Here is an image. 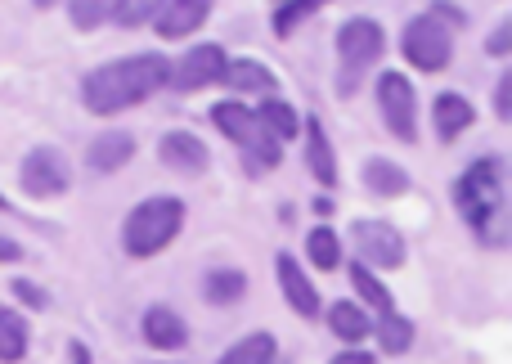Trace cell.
I'll list each match as a JSON object with an SVG mask.
<instances>
[{"mask_svg": "<svg viewBox=\"0 0 512 364\" xmlns=\"http://www.w3.org/2000/svg\"><path fill=\"white\" fill-rule=\"evenodd\" d=\"M504 162L499 158H477L454 185V203H459L463 221L472 234L486 243H504Z\"/></svg>", "mask_w": 512, "mask_h": 364, "instance_id": "7a4b0ae2", "label": "cell"}, {"mask_svg": "<svg viewBox=\"0 0 512 364\" xmlns=\"http://www.w3.org/2000/svg\"><path fill=\"white\" fill-rule=\"evenodd\" d=\"M382 50H387V36H382V23L373 18H351L337 32V95L351 99L355 90L364 86L369 68H378Z\"/></svg>", "mask_w": 512, "mask_h": 364, "instance_id": "5b68a950", "label": "cell"}, {"mask_svg": "<svg viewBox=\"0 0 512 364\" xmlns=\"http://www.w3.org/2000/svg\"><path fill=\"white\" fill-rule=\"evenodd\" d=\"M72 364H90V351L81 342H72Z\"/></svg>", "mask_w": 512, "mask_h": 364, "instance_id": "d590c367", "label": "cell"}, {"mask_svg": "<svg viewBox=\"0 0 512 364\" xmlns=\"http://www.w3.org/2000/svg\"><path fill=\"white\" fill-rule=\"evenodd\" d=\"M333 364H373V356H364V351H342V356H333Z\"/></svg>", "mask_w": 512, "mask_h": 364, "instance_id": "e575fe53", "label": "cell"}, {"mask_svg": "<svg viewBox=\"0 0 512 364\" xmlns=\"http://www.w3.org/2000/svg\"><path fill=\"white\" fill-rule=\"evenodd\" d=\"M23 257V252H18V243L14 239H0V266H5V261H18Z\"/></svg>", "mask_w": 512, "mask_h": 364, "instance_id": "836d02e7", "label": "cell"}, {"mask_svg": "<svg viewBox=\"0 0 512 364\" xmlns=\"http://www.w3.org/2000/svg\"><path fill=\"white\" fill-rule=\"evenodd\" d=\"M162 5H167V0H117L108 18H113L117 27H144V23H153V18H158Z\"/></svg>", "mask_w": 512, "mask_h": 364, "instance_id": "f1b7e54d", "label": "cell"}, {"mask_svg": "<svg viewBox=\"0 0 512 364\" xmlns=\"http://www.w3.org/2000/svg\"><path fill=\"white\" fill-rule=\"evenodd\" d=\"M207 14H212V0H167L153 23H158L162 41H185L207 23Z\"/></svg>", "mask_w": 512, "mask_h": 364, "instance_id": "4fadbf2b", "label": "cell"}, {"mask_svg": "<svg viewBox=\"0 0 512 364\" xmlns=\"http://www.w3.org/2000/svg\"><path fill=\"white\" fill-rule=\"evenodd\" d=\"M212 122H216V131H221L225 140L239 149L243 167H248L252 176H261V171H274L283 162V144L274 140L270 131H265L261 117H256L248 104H239V99H225V104L212 108Z\"/></svg>", "mask_w": 512, "mask_h": 364, "instance_id": "3957f363", "label": "cell"}, {"mask_svg": "<svg viewBox=\"0 0 512 364\" xmlns=\"http://www.w3.org/2000/svg\"><path fill=\"white\" fill-rule=\"evenodd\" d=\"M328 329H333L342 342H364L373 324H369V311H360V306L333 302V311H328Z\"/></svg>", "mask_w": 512, "mask_h": 364, "instance_id": "7402d4cb", "label": "cell"}, {"mask_svg": "<svg viewBox=\"0 0 512 364\" xmlns=\"http://www.w3.org/2000/svg\"><path fill=\"white\" fill-rule=\"evenodd\" d=\"M495 113H499V122H508L512 117V72H504L499 86H495Z\"/></svg>", "mask_w": 512, "mask_h": 364, "instance_id": "4dcf8cb0", "label": "cell"}, {"mask_svg": "<svg viewBox=\"0 0 512 364\" xmlns=\"http://www.w3.org/2000/svg\"><path fill=\"white\" fill-rule=\"evenodd\" d=\"M225 68H230V54L221 45H194L185 50L176 63H171L167 86L180 90V95H194V90H207L216 81H225Z\"/></svg>", "mask_w": 512, "mask_h": 364, "instance_id": "9c48e42d", "label": "cell"}, {"mask_svg": "<svg viewBox=\"0 0 512 364\" xmlns=\"http://www.w3.org/2000/svg\"><path fill=\"white\" fill-rule=\"evenodd\" d=\"M472 122H477V108H472L463 95H454V90L436 95V104H432V126H436V140H441V144L459 140V135L468 131Z\"/></svg>", "mask_w": 512, "mask_h": 364, "instance_id": "9a60e30c", "label": "cell"}, {"mask_svg": "<svg viewBox=\"0 0 512 364\" xmlns=\"http://www.w3.org/2000/svg\"><path fill=\"white\" fill-rule=\"evenodd\" d=\"M140 329H144V342H149L153 351H180L189 342V324L180 320L171 306H149Z\"/></svg>", "mask_w": 512, "mask_h": 364, "instance_id": "5bb4252c", "label": "cell"}, {"mask_svg": "<svg viewBox=\"0 0 512 364\" xmlns=\"http://www.w3.org/2000/svg\"><path fill=\"white\" fill-rule=\"evenodd\" d=\"M225 81H230L234 90H243V95H261V99L279 90L274 72L265 68V63H256V59H230V68H225Z\"/></svg>", "mask_w": 512, "mask_h": 364, "instance_id": "ac0fdd59", "label": "cell"}, {"mask_svg": "<svg viewBox=\"0 0 512 364\" xmlns=\"http://www.w3.org/2000/svg\"><path fill=\"white\" fill-rule=\"evenodd\" d=\"M351 284H355V293H360L364 302H369V311H373V315H391V311H396L391 293L382 288V279L373 275L369 266H351Z\"/></svg>", "mask_w": 512, "mask_h": 364, "instance_id": "484cf974", "label": "cell"}, {"mask_svg": "<svg viewBox=\"0 0 512 364\" xmlns=\"http://www.w3.org/2000/svg\"><path fill=\"white\" fill-rule=\"evenodd\" d=\"M306 167L324 189L337 185V153H333V144H328V135L319 122H306Z\"/></svg>", "mask_w": 512, "mask_h": 364, "instance_id": "e0dca14e", "label": "cell"}, {"mask_svg": "<svg viewBox=\"0 0 512 364\" xmlns=\"http://www.w3.org/2000/svg\"><path fill=\"white\" fill-rule=\"evenodd\" d=\"M171 77V63L162 54H126V59H113L104 68L86 72L81 81V104L95 117H117L126 108L153 99Z\"/></svg>", "mask_w": 512, "mask_h": 364, "instance_id": "6da1fadb", "label": "cell"}, {"mask_svg": "<svg viewBox=\"0 0 512 364\" xmlns=\"http://www.w3.org/2000/svg\"><path fill=\"white\" fill-rule=\"evenodd\" d=\"M274 270H279V288H283V302L292 306V311L301 315V320H315L319 315V293L315 284H310V275L297 266V257L292 252H279V261H274Z\"/></svg>", "mask_w": 512, "mask_h": 364, "instance_id": "7c38bea8", "label": "cell"}, {"mask_svg": "<svg viewBox=\"0 0 512 364\" xmlns=\"http://www.w3.org/2000/svg\"><path fill=\"white\" fill-rule=\"evenodd\" d=\"M324 5H328V0H283V5L274 9V32H279V36H292L310 14H319Z\"/></svg>", "mask_w": 512, "mask_h": 364, "instance_id": "83f0119b", "label": "cell"}, {"mask_svg": "<svg viewBox=\"0 0 512 364\" xmlns=\"http://www.w3.org/2000/svg\"><path fill=\"white\" fill-rule=\"evenodd\" d=\"M351 243H355V252H360V266H369V270H400L409 257L405 234L387 221H355Z\"/></svg>", "mask_w": 512, "mask_h": 364, "instance_id": "ba28073f", "label": "cell"}, {"mask_svg": "<svg viewBox=\"0 0 512 364\" xmlns=\"http://www.w3.org/2000/svg\"><path fill=\"white\" fill-rule=\"evenodd\" d=\"M113 5H117V0H72V23H77L81 32H90V27L108 23Z\"/></svg>", "mask_w": 512, "mask_h": 364, "instance_id": "f546056e", "label": "cell"}, {"mask_svg": "<svg viewBox=\"0 0 512 364\" xmlns=\"http://www.w3.org/2000/svg\"><path fill=\"white\" fill-rule=\"evenodd\" d=\"M158 158L167 162L176 176H203V171L212 167V153H207V144L198 140V135H189V131H167V135H162Z\"/></svg>", "mask_w": 512, "mask_h": 364, "instance_id": "8fae6325", "label": "cell"}, {"mask_svg": "<svg viewBox=\"0 0 512 364\" xmlns=\"http://www.w3.org/2000/svg\"><path fill=\"white\" fill-rule=\"evenodd\" d=\"M36 5H41V9H45V5H54V0H36Z\"/></svg>", "mask_w": 512, "mask_h": 364, "instance_id": "8d00e7d4", "label": "cell"}, {"mask_svg": "<svg viewBox=\"0 0 512 364\" xmlns=\"http://www.w3.org/2000/svg\"><path fill=\"white\" fill-rule=\"evenodd\" d=\"M373 333H378L382 351H391V356H405L409 347H414V324L405 320V315H382V324H373Z\"/></svg>", "mask_w": 512, "mask_h": 364, "instance_id": "4316f807", "label": "cell"}, {"mask_svg": "<svg viewBox=\"0 0 512 364\" xmlns=\"http://www.w3.org/2000/svg\"><path fill=\"white\" fill-rule=\"evenodd\" d=\"M364 189L378 198H400V194H409V171L387 158H369L364 162Z\"/></svg>", "mask_w": 512, "mask_h": 364, "instance_id": "d6986e66", "label": "cell"}, {"mask_svg": "<svg viewBox=\"0 0 512 364\" xmlns=\"http://www.w3.org/2000/svg\"><path fill=\"white\" fill-rule=\"evenodd\" d=\"M400 54H405L418 72L450 68V59H454V27L445 23L436 9H432V14L409 18L405 32H400Z\"/></svg>", "mask_w": 512, "mask_h": 364, "instance_id": "8992f818", "label": "cell"}, {"mask_svg": "<svg viewBox=\"0 0 512 364\" xmlns=\"http://www.w3.org/2000/svg\"><path fill=\"white\" fill-rule=\"evenodd\" d=\"M274 338L270 333H252V338H243V342H234L230 351H225L216 364H274Z\"/></svg>", "mask_w": 512, "mask_h": 364, "instance_id": "cb8c5ba5", "label": "cell"}, {"mask_svg": "<svg viewBox=\"0 0 512 364\" xmlns=\"http://www.w3.org/2000/svg\"><path fill=\"white\" fill-rule=\"evenodd\" d=\"M185 230V203L171 194L158 198H144L122 225V243H126V257L144 261V257H158L162 248L176 243V234Z\"/></svg>", "mask_w": 512, "mask_h": 364, "instance_id": "277c9868", "label": "cell"}, {"mask_svg": "<svg viewBox=\"0 0 512 364\" xmlns=\"http://www.w3.org/2000/svg\"><path fill=\"white\" fill-rule=\"evenodd\" d=\"M131 158H135V135L131 131H104V135H95L90 149H86V162L95 171H104V176L122 171Z\"/></svg>", "mask_w": 512, "mask_h": 364, "instance_id": "2e32d148", "label": "cell"}, {"mask_svg": "<svg viewBox=\"0 0 512 364\" xmlns=\"http://www.w3.org/2000/svg\"><path fill=\"white\" fill-rule=\"evenodd\" d=\"M256 117H261V126L274 135V140H297V131H301V117H297V108L292 104H283V99H274V95H265L261 99V108H252Z\"/></svg>", "mask_w": 512, "mask_h": 364, "instance_id": "44dd1931", "label": "cell"}, {"mask_svg": "<svg viewBox=\"0 0 512 364\" xmlns=\"http://www.w3.org/2000/svg\"><path fill=\"white\" fill-rule=\"evenodd\" d=\"M14 293H18V302H27V306H45V293L36 284H27V279H18Z\"/></svg>", "mask_w": 512, "mask_h": 364, "instance_id": "d6a6232c", "label": "cell"}, {"mask_svg": "<svg viewBox=\"0 0 512 364\" xmlns=\"http://www.w3.org/2000/svg\"><path fill=\"white\" fill-rule=\"evenodd\" d=\"M508 45H512V27H508V23H499V27H495V32H490L486 50H490V54H495V59H504V54H508Z\"/></svg>", "mask_w": 512, "mask_h": 364, "instance_id": "1f68e13d", "label": "cell"}, {"mask_svg": "<svg viewBox=\"0 0 512 364\" xmlns=\"http://www.w3.org/2000/svg\"><path fill=\"white\" fill-rule=\"evenodd\" d=\"M18 185H23L27 198H59L68 194L72 185V171H68V158H63L59 149H50V144H41V149H32L23 158V171H18Z\"/></svg>", "mask_w": 512, "mask_h": 364, "instance_id": "30bf717a", "label": "cell"}, {"mask_svg": "<svg viewBox=\"0 0 512 364\" xmlns=\"http://www.w3.org/2000/svg\"><path fill=\"white\" fill-rule=\"evenodd\" d=\"M27 356V324L18 311L0 306V364H18Z\"/></svg>", "mask_w": 512, "mask_h": 364, "instance_id": "603a6c76", "label": "cell"}, {"mask_svg": "<svg viewBox=\"0 0 512 364\" xmlns=\"http://www.w3.org/2000/svg\"><path fill=\"white\" fill-rule=\"evenodd\" d=\"M378 108L396 140H405V144L418 140V95L405 72H382L378 77Z\"/></svg>", "mask_w": 512, "mask_h": 364, "instance_id": "52a82bcc", "label": "cell"}, {"mask_svg": "<svg viewBox=\"0 0 512 364\" xmlns=\"http://www.w3.org/2000/svg\"><path fill=\"white\" fill-rule=\"evenodd\" d=\"M306 257L315 270H337L342 266V239H337L328 225H319V230H310V239H306Z\"/></svg>", "mask_w": 512, "mask_h": 364, "instance_id": "d4e9b609", "label": "cell"}, {"mask_svg": "<svg viewBox=\"0 0 512 364\" xmlns=\"http://www.w3.org/2000/svg\"><path fill=\"white\" fill-rule=\"evenodd\" d=\"M243 293H248V275L234 266H216L212 275L203 279V297L212 306H234V302H243Z\"/></svg>", "mask_w": 512, "mask_h": 364, "instance_id": "ffe728a7", "label": "cell"}]
</instances>
